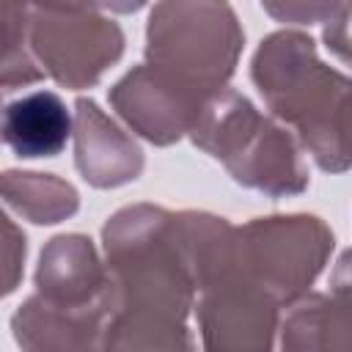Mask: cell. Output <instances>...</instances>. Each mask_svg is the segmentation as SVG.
<instances>
[{"label":"cell","instance_id":"6da1fadb","mask_svg":"<svg viewBox=\"0 0 352 352\" xmlns=\"http://www.w3.org/2000/svg\"><path fill=\"white\" fill-rule=\"evenodd\" d=\"M192 138L231 173L267 192H294L305 184V170L286 132L267 124L248 99L226 91L204 102L192 121Z\"/></svg>","mask_w":352,"mask_h":352},{"label":"cell","instance_id":"9c48e42d","mask_svg":"<svg viewBox=\"0 0 352 352\" xmlns=\"http://www.w3.org/2000/svg\"><path fill=\"white\" fill-rule=\"evenodd\" d=\"M283 352H352V305L341 297L297 305L283 327Z\"/></svg>","mask_w":352,"mask_h":352},{"label":"cell","instance_id":"7a4b0ae2","mask_svg":"<svg viewBox=\"0 0 352 352\" xmlns=\"http://www.w3.org/2000/svg\"><path fill=\"white\" fill-rule=\"evenodd\" d=\"M33 50L66 85H85L121 52V33L113 22L82 8H33Z\"/></svg>","mask_w":352,"mask_h":352},{"label":"cell","instance_id":"3957f363","mask_svg":"<svg viewBox=\"0 0 352 352\" xmlns=\"http://www.w3.org/2000/svg\"><path fill=\"white\" fill-rule=\"evenodd\" d=\"M239 234L248 239L239 242V248L248 253L256 278L264 283V292L278 300L311 283L333 245V236L316 217H270L250 223Z\"/></svg>","mask_w":352,"mask_h":352},{"label":"cell","instance_id":"5b68a950","mask_svg":"<svg viewBox=\"0 0 352 352\" xmlns=\"http://www.w3.org/2000/svg\"><path fill=\"white\" fill-rule=\"evenodd\" d=\"M140 148L126 140L102 110L80 99L77 102V168L91 184L110 187L135 179L140 170Z\"/></svg>","mask_w":352,"mask_h":352},{"label":"cell","instance_id":"8992f818","mask_svg":"<svg viewBox=\"0 0 352 352\" xmlns=\"http://www.w3.org/2000/svg\"><path fill=\"white\" fill-rule=\"evenodd\" d=\"M14 330L25 352H91L96 311H91V305L50 302L38 294L19 305Z\"/></svg>","mask_w":352,"mask_h":352},{"label":"cell","instance_id":"277c9868","mask_svg":"<svg viewBox=\"0 0 352 352\" xmlns=\"http://www.w3.org/2000/svg\"><path fill=\"white\" fill-rule=\"evenodd\" d=\"M113 102L132 126H138L146 138L157 143L179 138L182 129L190 124L192 110H201L192 107L190 88L176 85L154 66H140L126 74L116 85Z\"/></svg>","mask_w":352,"mask_h":352},{"label":"cell","instance_id":"52a82bcc","mask_svg":"<svg viewBox=\"0 0 352 352\" xmlns=\"http://www.w3.org/2000/svg\"><path fill=\"white\" fill-rule=\"evenodd\" d=\"M38 294L50 302L60 305H85L94 292L102 286L96 256L91 239L85 236H58L41 253V264L36 272Z\"/></svg>","mask_w":352,"mask_h":352},{"label":"cell","instance_id":"ba28073f","mask_svg":"<svg viewBox=\"0 0 352 352\" xmlns=\"http://www.w3.org/2000/svg\"><path fill=\"white\" fill-rule=\"evenodd\" d=\"M69 113L52 91L28 94L6 107L3 138L19 157H52L66 146Z\"/></svg>","mask_w":352,"mask_h":352},{"label":"cell","instance_id":"30bf717a","mask_svg":"<svg viewBox=\"0 0 352 352\" xmlns=\"http://www.w3.org/2000/svg\"><path fill=\"white\" fill-rule=\"evenodd\" d=\"M6 204L19 214H28L33 223H58L60 217L77 209V192L72 184L52 179L50 173H16L3 176Z\"/></svg>","mask_w":352,"mask_h":352}]
</instances>
